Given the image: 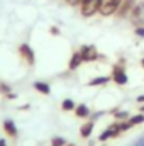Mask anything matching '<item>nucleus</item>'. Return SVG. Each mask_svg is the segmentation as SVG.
I'll use <instances>...</instances> for the list:
<instances>
[{"instance_id":"1","label":"nucleus","mask_w":144,"mask_h":146,"mask_svg":"<svg viewBox=\"0 0 144 146\" xmlns=\"http://www.w3.org/2000/svg\"><path fill=\"white\" fill-rule=\"evenodd\" d=\"M102 0H83L81 2V15L83 17H92L100 10Z\"/></svg>"},{"instance_id":"2","label":"nucleus","mask_w":144,"mask_h":146,"mask_svg":"<svg viewBox=\"0 0 144 146\" xmlns=\"http://www.w3.org/2000/svg\"><path fill=\"white\" fill-rule=\"evenodd\" d=\"M122 2L124 0H102V5H100V14L102 15H112V14H115L117 10H119V7L122 5Z\"/></svg>"},{"instance_id":"3","label":"nucleus","mask_w":144,"mask_h":146,"mask_svg":"<svg viewBox=\"0 0 144 146\" xmlns=\"http://www.w3.org/2000/svg\"><path fill=\"white\" fill-rule=\"evenodd\" d=\"M139 2L141 0H124L122 2V5L119 7V17H126V15H131L134 10H136V7L139 5Z\"/></svg>"},{"instance_id":"4","label":"nucleus","mask_w":144,"mask_h":146,"mask_svg":"<svg viewBox=\"0 0 144 146\" xmlns=\"http://www.w3.org/2000/svg\"><path fill=\"white\" fill-rule=\"evenodd\" d=\"M117 85H126L127 82H129V78H127V73H126V70L122 68V66H114L112 68V76H110Z\"/></svg>"},{"instance_id":"5","label":"nucleus","mask_w":144,"mask_h":146,"mask_svg":"<svg viewBox=\"0 0 144 146\" xmlns=\"http://www.w3.org/2000/svg\"><path fill=\"white\" fill-rule=\"evenodd\" d=\"M80 54H81L83 61H95V60H98V58H100V54L97 53L95 46H81Z\"/></svg>"},{"instance_id":"6","label":"nucleus","mask_w":144,"mask_h":146,"mask_svg":"<svg viewBox=\"0 0 144 146\" xmlns=\"http://www.w3.org/2000/svg\"><path fill=\"white\" fill-rule=\"evenodd\" d=\"M19 53H20V56L26 60V63L27 65H34L36 63V56H34V51H32V48L29 46V44H20V48H19Z\"/></svg>"},{"instance_id":"7","label":"nucleus","mask_w":144,"mask_h":146,"mask_svg":"<svg viewBox=\"0 0 144 146\" xmlns=\"http://www.w3.org/2000/svg\"><path fill=\"white\" fill-rule=\"evenodd\" d=\"M3 131H5L9 136H12V138H15V136L19 134V131H17V127H15V122H14L12 119H5V121H3Z\"/></svg>"},{"instance_id":"8","label":"nucleus","mask_w":144,"mask_h":146,"mask_svg":"<svg viewBox=\"0 0 144 146\" xmlns=\"http://www.w3.org/2000/svg\"><path fill=\"white\" fill-rule=\"evenodd\" d=\"M81 63H83V58H81L80 51L73 53L71 60H70V70H76V68H80V65H81Z\"/></svg>"},{"instance_id":"9","label":"nucleus","mask_w":144,"mask_h":146,"mask_svg":"<svg viewBox=\"0 0 144 146\" xmlns=\"http://www.w3.org/2000/svg\"><path fill=\"white\" fill-rule=\"evenodd\" d=\"M107 82H110V76H95V78H92L87 85H88V87H100V85H105Z\"/></svg>"},{"instance_id":"10","label":"nucleus","mask_w":144,"mask_h":146,"mask_svg":"<svg viewBox=\"0 0 144 146\" xmlns=\"http://www.w3.org/2000/svg\"><path fill=\"white\" fill-rule=\"evenodd\" d=\"M93 121H90V122H85L83 126H81V129H80V134L83 136V138H90L92 136V131H93Z\"/></svg>"},{"instance_id":"11","label":"nucleus","mask_w":144,"mask_h":146,"mask_svg":"<svg viewBox=\"0 0 144 146\" xmlns=\"http://www.w3.org/2000/svg\"><path fill=\"white\" fill-rule=\"evenodd\" d=\"M75 114H76V117H81V119H85V117H88V115H90V109H88L85 104H80V106H76Z\"/></svg>"},{"instance_id":"12","label":"nucleus","mask_w":144,"mask_h":146,"mask_svg":"<svg viewBox=\"0 0 144 146\" xmlns=\"http://www.w3.org/2000/svg\"><path fill=\"white\" fill-rule=\"evenodd\" d=\"M34 88H36L37 92H41L42 95H49L51 94V88H49V85L46 82H36L34 83Z\"/></svg>"},{"instance_id":"13","label":"nucleus","mask_w":144,"mask_h":146,"mask_svg":"<svg viewBox=\"0 0 144 146\" xmlns=\"http://www.w3.org/2000/svg\"><path fill=\"white\" fill-rule=\"evenodd\" d=\"M112 114L117 121H127L129 119V112H126V110H112Z\"/></svg>"},{"instance_id":"14","label":"nucleus","mask_w":144,"mask_h":146,"mask_svg":"<svg viewBox=\"0 0 144 146\" xmlns=\"http://www.w3.org/2000/svg\"><path fill=\"white\" fill-rule=\"evenodd\" d=\"M61 109L66 110V112H68V110H75V109H76V104L73 102L71 99H65V100H63V104H61Z\"/></svg>"},{"instance_id":"15","label":"nucleus","mask_w":144,"mask_h":146,"mask_svg":"<svg viewBox=\"0 0 144 146\" xmlns=\"http://www.w3.org/2000/svg\"><path fill=\"white\" fill-rule=\"evenodd\" d=\"M129 122H131L132 126H137V124L144 122V114H136V115L129 117Z\"/></svg>"},{"instance_id":"16","label":"nucleus","mask_w":144,"mask_h":146,"mask_svg":"<svg viewBox=\"0 0 144 146\" xmlns=\"http://www.w3.org/2000/svg\"><path fill=\"white\" fill-rule=\"evenodd\" d=\"M51 146H66V139L61 136H54L51 139Z\"/></svg>"},{"instance_id":"17","label":"nucleus","mask_w":144,"mask_h":146,"mask_svg":"<svg viewBox=\"0 0 144 146\" xmlns=\"http://www.w3.org/2000/svg\"><path fill=\"white\" fill-rule=\"evenodd\" d=\"M0 92H3V94L7 95V94H10V88H9L5 83H0Z\"/></svg>"},{"instance_id":"18","label":"nucleus","mask_w":144,"mask_h":146,"mask_svg":"<svg viewBox=\"0 0 144 146\" xmlns=\"http://www.w3.org/2000/svg\"><path fill=\"white\" fill-rule=\"evenodd\" d=\"M66 2H68L70 5L75 7V5H81V2H83V0H66Z\"/></svg>"},{"instance_id":"19","label":"nucleus","mask_w":144,"mask_h":146,"mask_svg":"<svg viewBox=\"0 0 144 146\" xmlns=\"http://www.w3.org/2000/svg\"><path fill=\"white\" fill-rule=\"evenodd\" d=\"M136 34L141 36V37H144V27H136Z\"/></svg>"},{"instance_id":"20","label":"nucleus","mask_w":144,"mask_h":146,"mask_svg":"<svg viewBox=\"0 0 144 146\" xmlns=\"http://www.w3.org/2000/svg\"><path fill=\"white\" fill-rule=\"evenodd\" d=\"M49 33H51V34H56V36H58V34H59V29H58V27H51V29H49Z\"/></svg>"},{"instance_id":"21","label":"nucleus","mask_w":144,"mask_h":146,"mask_svg":"<svg viewBox=\"0 0 144 146\" xmlns=\"http://www.w3.org/2000/svg\"><path fill=\"white\" fill-rule=\"evenodd\" d=\"M5 97H7V99H15V97H17V95H15V94H12V92H10V94H7V95H5Z\"/></svg>"},{"instance_id":"22","label":"nucleus","mask_w":144,"mask_h":146,"mask_svg":"<svg viewBox=\"0 0 144 146\" xmlns=\"http://www.w3.org/2000/svg\"><path fill=\"white\" fill-rule=\"evenodd\" d=\"M137 102H139V104H144V95H139V97H137Z\"/></svg>"},{"instance_id":"23","label":"nucleus","mask_w":144,"mask_h":146,"mask_svg":"<svg viewBox=\"0 0 144 146\" xmlns=\"http://www.w3.org/2000/svg\"><path fill=\"white\" fill-rule=\"evenodd\" d=\"M26 109H29V106H27V104H26V106H20V107H19V110H26Z\"/></svg>"},{"instance_id":"24","label":"nucleus","mask_w":144,"mask_h":146,"mask_svg":"<svg viewBox=\"0 0 144 146\" xmlns=\"http://www.w3.org/2000/svg\"><path fill=\"white\" fill-rule=\"evenodd\" d=\"M0 146H7V143H5V139H0Z\"/></svg>"},{"instance_id":"25","label":"nucleus","mask_w":144,"mask_h":146,"mask_svg":"<svg viewBox=\"0 0 144 146\" xmlns=\"http://www.w3.org/2000/svg\"><path fill=\"white\" fill-rule=\"evenodd\" d=\"M141 63H143V66H144V58H143V60H141Z\"/></svg>"},{"instance_id":"26","label":"nucleus","mask_w":144,"mask_h":146,"mask_svg":"<svg viewBox=\"0 0 144 146\" xmlns=\"http://www.w3.org/2000/svg\"><path fill=\"white\" fill-rule=\"evenodd\" d=\"M141 110H143V112H144V106H143V107H141Z\"/></svg>"},{"instance_id":"27","label":"nucleus","mask_w":144,"mask_h":146,"mask_svg":"<svg viewBox=\"0 0 144 146\" xmlns=\"http://www.w3.org/2000/svg\"><path fill=\"white\" fill-rule=\"evenodd\" d=\"M66 146H75V145H66Z\"/></svg>"}]
</instances>
